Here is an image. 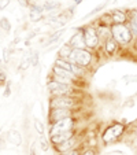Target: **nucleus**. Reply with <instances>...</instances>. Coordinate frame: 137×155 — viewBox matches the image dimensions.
Wrapping results in <instances>:
<instances>
[{"instance_id":"16","label":"nucleus","mask_w":137,"mask_h":155,"mask_svg":"<svg viewBox=\"0 0 137 155\" xmlns=\"http://www.w3.org/2000/svg\"><path fill=\"white\" fill-rule=\"evenodd\" d=\"M41 8H43L44 14L45 12H51V11H55V10H60L62 8V4L59 3V2H56V0H45V2H43V4H40Z\"/></svg>"},{"instance_id":"27","label":"nucleus","mask_w":137,"mask_h":155,"mask_svg":"<svg viewBox=\"0 0 137 155\" xmlns=\"http://www.w3.org/2000/svg\"><path fill=\"white\" fill-rule=\"evenodd\" d=\"M10 2H11V0H0V10L6 8V7L10 4Z\"/></svg>"},{"instance_id":"1","label":"nucleus","mask_w":137,"mask_h":155,"mask_svg":"<svg viewBox=\"0 0 137 155\" xmlns=\"http://www.w3.org/2000/svg\"><path fill=\"white\" fill-rule=\"evenodd\" d=\"M125 129H126V125L122 122H113L104 128V130L102 132V135H100V140L104 146H110V144L115 143L118 141L121 137L123 136L125 133Z\"/></svg>"},{"instance_id":"20","label":"nucleus","mask_w":137,"mask_h":155,"mask_svg":"<svg viewBox=\"0 0 137 155\" xmlns=\"http://www.w3.org/2000/svg\"><path fill=\"white\" fill-rule=\"evenodd\" d=\"M37 143H38V147L41 148V151L47 152L48 150H50V140H48L47 137H44V135H40Z\"/></svg>"},{"instance_id":"22","label":"nucleus","mask_w":137,"mask_h":155,"mask_svg":"<svg viewBox=\"0 0 137 155\" xmlns=\"http://www.w3.org/2000/svg\"><path fill=\"white\" fill-rule=\"evenodd\" d=\"M34 128H36V130H37V133L38 135H44V132H45V128H44V124L41 122L40 120H38V118H34Z\"/></svg>"},{"instance_id":"14","label":"nucleus","mask_w":137,"mask_h":155,"mask_svg":"<svg viewBox=\"0 0 137 155\" xmlns=\"http://www.w3.org/2000/svg\"><path fill=\"white\" fill-rule=\"evenodd\" d=\"M126 25L130 29L134 40H137V10H129L128 11V21Z\"/></svg>"},{"instance_id":"8","label":"nucleus","mask_w":137,"mask_h":155,"mask_svg":"<svg viewBox=\"0 0 137 155\" xmlns=\"http://www.w3.org/2000/svg\"><path fill=\"white\" fill-rule=\"evenodd\" d=\"M77 110H67V108H52L50 110L48 113V122L50 125L52 124L58 122L60 120H64V118H69V117H74L76 115Z\"/></svg>"},{"instance_id":"31","label":"nucleus","mask_w":137,"mask_h":155,"mask_svg":"<svg viewBox=\"0 0 137 155\" xmlns=\"http://www.w3.org/2000/svg\"><path fill=\"white\" fill-rule=\"evenodd\" d=\"M84 0H73V4H74V7L76 6H78V4H81Z\"/></svg>"},{"instance_id":"15","label":"nucleus","mask_w":137,"mask_h":155,"mask_svg":"<svg viewBox=\"0 0 137 155\" xmlns=\"http://www.w3.org/2000/svg\"><path fill=\"white\" fill-rule=\"evenodd\" d=\"M44 11L41 8V6L38 4H29V18L32 22H38L40 19H43Z\"/></svg>"},{"instance_id":"4","label":"nucleus","mask_w":137,"mask_h":155,"mask_svg":"<svg viewBox=\"0 0 137 155\" xmlns=\"http://www.w3.org/2000/svg\"><path fill=\"white\" fill-rule=\"evenodd\" d=\"M82 104V102L77 96H50L48 107L52 108H67V110H77Z\"/></svg>"},{"instance_id":"26","label":"nucleus","mask_w":137,"mask_h":155,"mask_svg":"<svg viewBox=\"0 0 137 155\" xmlns=\"http://www.w3.org/2000/svg\"><path fill=\"white\" fill-rule=\"evenodd\" d=\"M81 155H96L95 154V150L93 148H86L81 152Z\"/></svg>"},{"instance_id":"25","label":"nucleus","mask_w":137,"mask_h":155,"mask_svg":"<svg viewBox=\"0 0 137 155\" xmlns=\"http://www.w3.org/2000/svg\"><path fill=\"white\" fill-rule=\"evenodd\" d=\"M59 155H81V150L76 148V150H71L69 152H63V154H59Z\"/></svg>"},{"instance_id":"21","label":"nucleus","mask_w":137,"mask_h":155,"mask_svg":"<svg viewBox=\"0 0 137 155\" xmlns=\"http://www.w3.org/2000/svg\"><path fill=\"white\" fill-rule=\"evenodd\" d=\"M106 6H107V2H103V3H100L99 6H96V7H95V8L92 10V11H90L89 14H86V15H85V17H84V19H88V18H90V17H95V15H96L97 12L103 11Z\"/></svg>"},{"instance_id":"24","label":"nucleus","mask_w":137,"mask_h":155,"mask_svg":"<svg viewBox=\"0 0 137 155\" xmlns=\"http://www.w3.org/2000/svg\"><path fill=\"white\" fill-rule=\"evenodd\" d=\"M123 81L126 84H130V82H137V76H125L123 77Z\"/></svg>"},{"instance_id":"12","label":"nucleus","mask_w":137,"mask_h":155,"mask_svg":"<svg viewBox=\"0 0 137 155\" xmlns=\"http://www.w3.org/2000/svg\"><path fill=\"white\" fill-rule=\"evenodd\" d=\"M113 21V25H119V24H126L128 21V11H123L121 8H114L111 11H108Z\"/></svg>"},{"instance_id":"2","label":"nucleus","mask_w":137,"mask_h":155,"mask_svg":"<svg viewBox=\"0 0 137 155\" xmlns=\"http://www.w3.org/2000/svg\"><path fill=\"white\" fill-rule=\"evenodd\" d=\"M95 59H96L95 52H92V51L85 48V50H73L70 58L67 59V61L73 62V63H76L77 66H80V68H82V69L89 70L90 68H93Z\"/></svg>"},{"instance_id":"19","label":"nucleus","mask_w":137,"mask_h":155,"mask_svg":"<svg viewBox=\"0 0 137 155\" xmlns=\"http://www.w3.org/2000/svg\"><path fill=\"white\" fill-rule=\"evenodd\" d=\"M64 35V29H58L55 33H52V35H50V37H48V44H54V43H58L59 40H60V37Z\"/></svg>"},{"instance_id":"11","label":"nucleus","mask_w":137,"mask_h":155,"mask_svg":"<svg viewBox=\"0 0 137 155\" xmlns=\"http://www.w3.org/2000/svg\"><path fill=\"white\" fill-rule=\"evenodd\" d=\"M119 45H118V43L115 40H114L113 37H110L107 41H106L104 44L102 45V48H100V51L103 52V55H106L107 58H111V56L117 55L118 50H119Z\"/></svg>"},{"instance_id":"3","label":"nucleus","mask_w":137,"mask_h":155,"mask_svg":"<svg viewBox=\"0 0 137 155\" xmlns=\"http://www.w3.org/2000/svg\"><path fill=\"white\" fill-rule=\"evenodd\" d=\"M111 37L118 43L119 47H126L130 45L134 41V37L132 35L130 29L128 28L126 24H119V25H111Z\"/></svg>"},{"instance_id":"7","label":"nucleus","mask_w":137,"mask_h":155,"mask_svg":"<svg viewBox=\"0 0 137 155\" xmlns=\"http://www.w3.org/2000/svg\"><path fill=\"white\" fill-rule=\"evenodd\" d=\"M77 118L76 115L74 117H69L64 118V120H60L58 122L50 125V136L58 135V133H63V132H69V130H74L77 129Z\"/></svg>"},{"instance_id":"18","label":"nucleus","mask_w":137,"mask_h":155,"mask_svg":"<svg viewBox=\"0 0 137 155\" xmlns=\"http://www.w3.org/2000/svg\"><path fill=\"white\" fill-rule=\"evenodd\" d=\"M71 52H73V48L69 45V44H63V45H60V48H59V52H58V58H62V59H69L71 55Z\"/></svg>"},{"instance_id":"5","label":"nucleus","mask_w":137,"mask_h":155,"mask_svg":"<svg viewBox=\"0 0 137 155\" xmlns=\"http://www.w3.org/2000/svg\"><path fill=\"white\" fill-rule=\"evenodd\" d=\"M81 29H82V35H84L86 50L92 51V52H96L97 50H100L99 35H97V29H96V26H95L93 22L81 26Z\"/></svg>"},{"instance_id":"10","label":"nucleus","mask_w":137,"mask_h":155,"mask_svg":"<svg viewBox=\"0 0 137 155\" xmlns=\"http://www.w3.org/2000/svg\"><path fill=\"white\" fill-rule=\"evenodd\" d=\"M67 44H69L73 50H85V48H86L81 28H77V29L74 30V33L71 35V37L69 38Z\"/></svg>"},{"instance_id":"17","label":"nucleus","mask_w":137,"mask_h":155,"mask_svg":"<svg viewBox=\"0 0 137 155\" xmlns=\"http://www.w3.org/2000/svg\"><path fill=\"white\" fill-rule=\"evenodd\" d=\"M7 140L10 141L14 146H21L22 143V137H21V133L15 129H11V130L7 132Z\"/></svg>"},{"instance_id":"9","label":"nucleus","mask_w":137,"mask_h":155,"mask_svg":"<svg viewBox=\"0 0 137 155\" xmlns=\"http://www.w3.org/2000/svg\"><path fill=\"white\" fill-rule=\"evenodd\" d=\"M81 146H82V144H81V137H80V135L77 133L76 136H73L71 139L66 140L64 143H60V144L54 146V148H55L59 154H63V152H69V151H71V150L80 148Z\"/></svg>"},{"instance_id":"30","label":"nucleus","mask_w":137,"mask_h":155,"mask_svg":"<svg viewBox=\"0 0 137 155\" xmlns=\"http://www.w3.org/2000/svg\"><path fill=\"white\" fill-rule=\"evenodd\" d=\"M30 155H37V154H36V147H34V144L30 147Z\"/></svg>"},{"instance_id":"32","label":"nucleus","mask_w":137,"mask_h":155,"mask_svg":"<svg viewBox=\"0 0 137 155\" xmlns=\"http://www.w3.org/2000/svg\"><path fill=\"white\" fill-rule=\"evenodd\" d=\"M4 143H6V141L3 140V137H0V150H2V148H4V147H6V146H3Z\"/></svg>"},{"instance_id":"6","label":"nucleus","mask_w":137,"mask_h":155,"mask_svg":"<svg viewBox=\"0 0 137 155\" xmlns=\"http://www.w3.org/2000/svg\"><path fill=\"white\" fill-rule=\"evenodd\" d=\"M47 89L50 92V96H77L80 95V92L77 91L78 89L77 87L62 84V82L54 81V80H50L47 82Z\"/></svg>"},{"instance_id":"28","label":"nucleus","mask_w":137,"mask_h":155,"mask_svg":"<svg viewBox=\"0 0 137 155\" xmlns=\"http://www.w3.org/2000/svg\"><path fill=\"white\" fill-rule=\"evenodd\" d=\"M6 74L4 73H0V84H6Z\"/></svg>"},{"instance_id":"13","label":"nucleus","mask_w":137,"mask_h":155,"mask_svg":"<svg viewBox=\"0 0 137 155\" xmlns=\"http://www.w3.org/2000/svg\"><path fill=\"white\" fill-rule=\"evenodd\" d=\"M76 135H77V129H74V130H69V132H63V133H58V135L50 136V143H52V146H56V144L64 143L66 140L71 139Z\"/></svg>"},{"instance_id":"23","label":"nucleus","mask_w":137,"mask_h":155,"mask_svg":"<svg viewBox=\"0 0 137 155\" xmlns=\"http://www.w3.org/2000/svg\"><path fill=\"white\" fill-rule=\"evenodd\" d=\"M0 28H2L4 32H10V30H11V24H10L8 18H2V19H0Z\"/></svg>"},{"instance_id":"29","label":"nucleus","mask_w":137,"mask_h":155,"mask_svg":"<svg viewBox=\"0 0 137 155\" xmlns=\"http://www.w3.org/2000/svg\"><path fill=\"white\" fill-rule=\"evenodd\" d=\"M10 94H11V89H10V82H8V84H7L6 91H4V96H7V97H8V96H10Z\"/></svg>"}]
</instances>
